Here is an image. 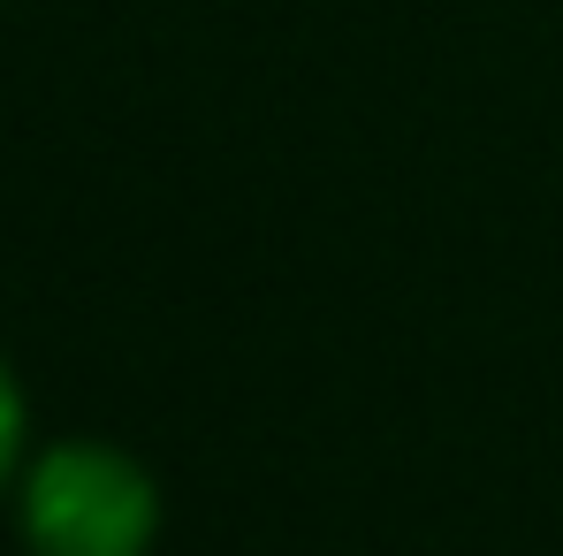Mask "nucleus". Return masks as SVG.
Here are the masks:
<instances>
[{
  "instance_id": "1",
  "label": "nucleus",
  "mask_w": 563,
  "mask_h": 556,
  "mask_svg": "<svg viewBox=\"0 0 563 556\" xmlns=\"http://www.w3.org/2000/svg\"><path fill=\"white\" fill-rule=\"evenodd\" d=\"M161 495L107 443H62L23 480V542L38 556H145Z\"/></svg>"
},
{
  "instance_id": "2",
  "label": "nucleus",
  "mask_w": 563,
  "mask_h": 556,
  "mask_svg": "<svg viewBox=\"0 0 563 556\" xmlns=\"http://www.w3.org/2000/svg\"><path fill=\"white\" fill-rule=\"evenodd\" d=\"M15 450H23V396H15V381L0 367V480L15 472Z\"/></svg>"
}]
</instances>
